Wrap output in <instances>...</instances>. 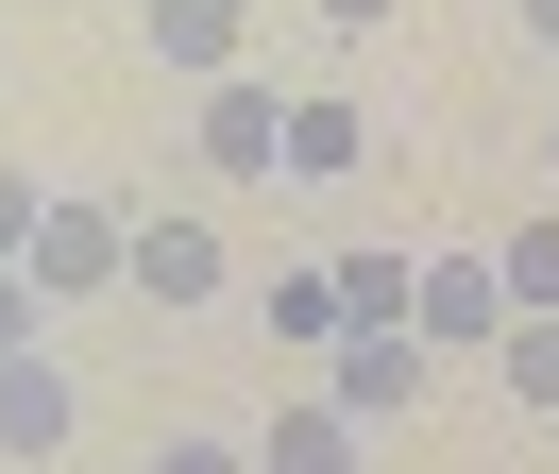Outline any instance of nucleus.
Segmentation results:
<instances>
[{
  "label": "nucleus",
  "mask_w": 559,
  "mask_h": 474,
  "mask_svg": "<svg viewBox=\"0 0 559 474\" xmlns=\"http://www.w3.org/2000/svg\"><path fill=\"white\" fill-rule=\"evenodd\" d=\"M187 135H204L221 187H272V169H288V85H204V119H187Z\"/></svg>",
  "instance_id": "nucleus-3"
},
{
  "label": "nucleus",
  "mask_w": 559,
  "mask_h": 474,
  "mask_svg": "<svg viewBox=\"0 0 559 474\" xmlns=\"http://www.w3.org/2000/svg\"><path fill=\"white\" fill-rule=\"evenodd\" d=\"M356 153H373V119H356L340 85H288V169H306V187H340Z\"/></svg>",
  "instance_id": "nucleus-8"
},
{
  "label": "nucleus",
  "mask_w": 559,
  "mask_h": 474,
  "mask_svg": "<svg viewBox=\"0 0 559 474\" xmlns=\"http://www.w3.org/2000/svg\"><path fill=\"white\" fill-rule=\"evenodd\" d=\"M0 356H35V271H0Z\"/></svg>",
  "instance_id": "nucleus-15"
},
{
  "label": "nucleus",
  "mask_w": 559,
  "mask_h": 474,
  "mask_svg": "<svg viewBox=\"0 0 559 474\" xmlns=\"http://www.w3.org/2000/svg\"><path fill=\"white\" fill-rule=\"evenodd\" d=\"M322 17H340V34H373V17H390V0H322Z\"/></svg>",
  "instance_id": "nucleus-16"
},
{
  "label": "nucleus",
  "mask_w": 559,
  "mask_h": 474,
  "mask_svg": "<svg viewBox=\"0 0 559 474\" xmlns=\"http://www.w3.org/2000/svg\"><path fill=\"white\" fill-rule=\"evenodd\" d=\"M356 440H373V424H356L340 390H288L272 440H254V474H356Z\"/></svg>",
  "instance_id": "nucleus-5"
},
{
  "label": "nucleus",
  "mask_w": 559,
  "mask_h": 474,
  "mask_svg": "<svg viewBox=\"0 0 559 474\" xmlns=\"http://www.w3.org/2000/svg\"><path fill=\"white\" fill-rule=\"evenodd\" d=\"M69 440V372L51 356H0V458H51Z\"/></svg>",
  "instance_id": "nucleus-9"
},
{
  "label": "nucleus",
  "mask_w": 559,
  "mask_h": 474,
  "mask_svg": "<svg viewBox=\"0 0 559 474\" xmlns=\"http://www.w3.org/2000/svg\"><path fill=\"white\" fill-rule=\"evenodd\" d=\"M35 221H51V187H17V169H0V271L35 254Z\"/></svg>",
  "instance_id": "nucleus-13"
},
{
  "label": "nucleus",
  "mask_w": 559,
  "mask_h": 474,
  "mask_svg": "<svg viewBox=\"0 0 559 474\" xmlns=\"http://www.w3.org/2000/svg\"><path fill=\"white\" fill-rule=\"evenodd\" d=\"M509 17H525V34H543V51H559V0H509Z\"/></svg>",
  "instance_id": "nucleus-17"
},
{
  "label": "nucleus",
  "mask_w": 559,
  "mask_h": 474,
  "mask_svg": "<svg viewBox=\"0 0 559 474\" xmlns=\"http://www.w3.org/2000/svg\"><path fill=\"white\" fill-rule=\"evenodd\" d=\"M153 474H254V440H153Z\"/></svg>",
  "instance_id": "nucleus-14"
},
{
  "label": "nucleus",
  "mask_w": 559,
  "mask_h": 474,
  "mask_svg": "<svg viewBox=\"0 0 559 474\" xmlns=\"http://www.w3.org/2000/svg\"><path fill=\"white\" fill-rule=\"evenodd\" d=\"M238 34L254 0H153V68H187V85H238Z\"/></svg>",
  "instance_id": "nucleus-6"
},
{
  "label": "nucleus",
  "mask_w": 559,
  "mask_h": 474,
  "mask_svg": "<svg viewBox=\"0 0 559 474\" xmlns=\"http://www.w3.org/2000/svg\"><path fill=\"white\" fill-rule=\"evenodd\" d=\"M272 356H340V271H272Z\"/></svg>",
  "instance_id": "nucleus-10"
},
{
  "label": "nucleus",
  "mask_w": 559,
  "mask_h": 474,
  "mask_svg": "<svg viewBox=\"0 0 559 474\" xmlns=\"http://www.w3.org/2000/svg\"><path fill=\"white\" fill-rule=\"evenodd\" d=\"M491 372H509V390H525V406L559 424V305H543V322H509V339H491Z\"/></svg>",
  "instance_id": "nucleus-12"
},
{
  "label": "nucleus",
  "mask_w": 559,
  "mask_h": 474,
  "mask_svg": "<svg viewBox=\"0 0 559 474\" xmlns=\"http://www.w3.org/2000/svg\"><path fill=\"white\" fill-rule=\"evenodd\" d=\"M322 390H340L356 424H407V406H424V339H407V322H390V339H340V372H322Z\"/></svg>",
  "instance_id": "nucleus-7"
},
{
  "label": "nucleus",
  "mask_w": 559,
  "mask_h": 474,
  "mask_svg": "<svg viewBox=\"0 0 559 474\" xmlns=\"http://www.w3.org/2000/svg\"><path fill=\"white\" fill-rule=\"evenodd\" d=\"M491 271H509V305L543 322V305H559V221H509V237H491Z\"/></svg>",
  "instance_id": "nucleus-11"
},
{
  "label": "nucleus",
  "mask_w": 559,
  "mask_h": 474,
  "mask_svg": "<svg viewBox=\"0 0 559 474\" xmlns=\"http://www.w3.org/2000/svg\"><path fill=\"white\" fill-rule=\"evenodd\" d=\"M136 305H153V322L221 305V221H136Z\"/></svg>",
  "instance_id": "nucleus-4"
},
{
  "label": "nucleus",
  "mask_w": 559,
  "mask_h": 474,
  "mask_svg": "<svg viewBox=\"0 0 559 474\" xmlns=\"http://www.w3.org/2000/svg\"><path fill=\"white\" fill-rule=\"evenodd\" d=\"M35 305H85V288H136V203H51L35 221Z\"/></svg>",
  "instance_id": "nucleus-1"
},
{
  "label": "nucleus",
  "mask_w": 559,
  "mask_h": 474,
  "mask_svg": "<svg viewBox=\"0 0 559 474\" xmlns=\"http://www.w3.org/2000/svg\"><path fill=\"white\" fill-rule=\"evenodd\" d=\"M509 322H525V305H509L491 254H424V288H407V339H424V356H491Z\"/></svg>",
  "instance_id": "nucleus-2"
}]
</instances>
